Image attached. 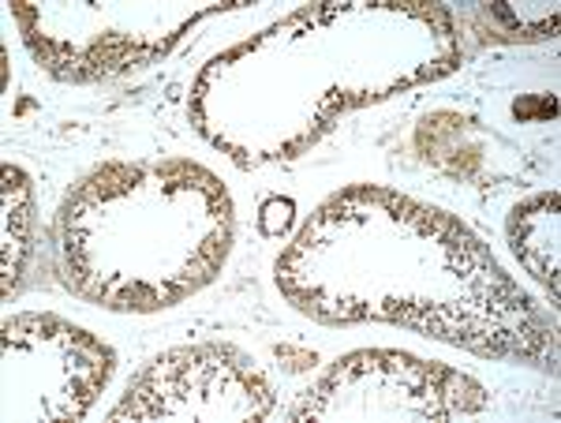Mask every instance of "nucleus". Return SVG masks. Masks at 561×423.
Instances as JSON below:
<instances>
[{
	"mask_svg": "<svg viewBox=\"0 0 561 423\" xmlns=\"http://www.w3.org/2000/svg\"><path fill=\"white\" fill-rule=\"evenodd\" d=\"M558 195H542L513 218V248L550 289H558Z\"/></svg>",
	"mask_w": 561,
	"mask_h": 423,
	"instance_id": "f03ea898",
	"label": "nucleus"
},
{
	"mask_svg": "<svg viewBox=\"0 0 561 423\" xmlns=\"http://www.w3.org/2000/svg\"><path fill=\"white\" fill-rule=\"evenodd\" d=\"M293 221V203L288 199H270L262 206V232L266 237H280V229Z\"/></svg>",
	"mask_w": 561,
	"mask_h": 423,
	"instance_id": "7ed1b4c3",
	"label": "nucleus"
},
{
	"mask_svg": "<svg viewBox=\"0 0 561 423\" xmlns=\"http://www.w3.org/2000/svg\"><path fill=\"white\" fill-rule=\"evenodd\" d=\"M270 390L237 348L206 345L158 356L139 375L113 420L153 416H266Z\"/></svg>",
	"mask_w": 561,
	"mask_h": 423,
	"instance_id": "f257e3e1",
	"label": "nucleus"
}]
</instances>
